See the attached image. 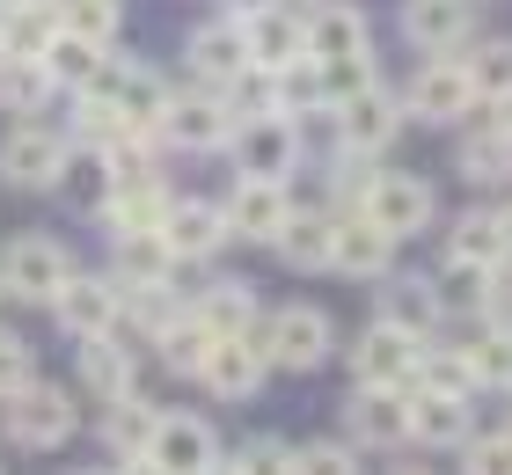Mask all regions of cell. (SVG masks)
<instances>
[{
	"mask_svg": "<svg viewBox=\"0 0 512 475\" xmlns=\"http://www.w3.org/2000/svg\"><path fill=\"white\" fill-rule=\"evenodd\" d=\"M476 439V395L410 388V446H469Z\"/></svg>",
	"mask_w": 512,
	"mask_h": 475,
	"instance_id": "44dd1931",
	"label": "cell"
},
{
	"mask_svg": "<svg viewBox=\"0 0 512 475\" xmlns=\"http://www.w3.org/2000/svg\"><path fill=\"white\" fill-rule=\"evenodd\" d=\"M330 242H337V212H286V227H278L271 256L286 271H330Z\"/></svg>",
	"mask_w": 512,
	"mask_h": 475,
	"instance_id": "4316f807",
	"label": "cell"
},
{
	"mask_svg": "<svg viewBox=\"0 0 512 475\" xmlns=\"http://www.w3.org/2000/svg\"><path fill=\"white\" fill-rule=\"evenodd\" d=\"M227 132H235V110H227L220 88H169V110H161V147L176 154H220Z\"/></svg>",
	"mask_w": 512,
	"mask_h": 475,
	"instance_id": "30bf717a",
	"label": "cell"
},
{
	"mask_svg": "<svg viewBox=\"0 0 512 475\" xmlns=\"http://www.w3.org/2000/svg\"><path fill=\"white\" fill-rule=\"evenodd\" d=\"M374 52V22H366V8H352V0H322V8L308 15V59L337 66V59H359Z\"/></svg>",
	"mask_w": 512,
	"mask_h": 475,
	"instance_id": "603a6c76",
	"label": "cell"
},
{
	"mask_svg": "<svg viewBox=\"0 0 512 475\" xmlns=\"http://www.w3.org/2000/svg\"><path fill=\"white\" fill-rule=\"evenodd\" d=\"M425 344L432 337H410V329H395V322H366L359 329V344H352V388H417V359H425Z\"/></svg>",
	"mask_w": 512,
	"mask_h": 475,
	"instance_id": "8fae6325",
	"label": "cell"
},
{
	"mask_svg": "<svg viewBox=\"0 0 512 475\" xmlns=\"http://www.w3.org/2000/svg\"><path fill=\"white\" fill-rule=\"evenodd\" d=\"M66 147H74V132L59 117H22L0 139V183L8 190H52L59 169H66Z\"/></svg>",
	"mask_w": 512,
	"mask_h": 475,
	"instance_id": "52a82bcc",
	"label": "cell"
},
{
	"mask_svg": "<svg viewBox=\"0 0 512 475\" xmlns=\"http://www.w3.org/2000/svg\"><path fill=\"white\" fill-rule=\"evenodd\" d=\"M227 461H235V475H293V446L271 439V432H256V439H242Z\"/></svg>",
	"mask_w": 512,
	"mask_h": 475,
	"instance_id": "ee69618b",
	"label": "cell"
},
{
	"mask_svg": "<svg viewBox=\"0 0 512 475\" xmlns=\"http://www.w3.org/2000/svg\"><path fill=\"white\" fill-rule=\"evenodd\" d=\"M147 461L161 475H205V468H220V439H213V424L191 417V410H161L154 432H147Z\"/></svg>",
	"mask_w": 512,
	"mask_h": 475,
	"instance_id": "4fadbf2b",
	"label": "cell"
},
{
	"mask_svg": "<svg viewBox=\"0 0 512 475\" xmlns=\"http://www.w3.org/2000/svg\"><path fill=\"white\" fill-rule=\"evenodd\" d=\"M242 30H249V66H264V74H278V66H293V59H308V15L286 8V0H271V8L242 15Z\"/></svg>",
	"mask_w": 512,
	"mask_h": 475,
	"instance_id": "ffe728a7",
	"label": "cell"
},
{
	"mask_svg": "<svg viewBox=\"0 0 512 475\" xmlns=\"http://www.w3.org/2000/svg\"><path fill=\"white\" fill-rule=\"evenodd\" d=\"M256 351L271 359V373H315L322 359L337 351V322L322 315V307L293 300V307H271V315H256Z\"/></svg>",
	"mask_w": 512,
	"mask_h": 475,
	"instance_id": "7a4b0ae2",
	"label": "cell"
},
{
	"mask_svg": "<svg viewBox=\"0 0 512 475\" xmlns=\"http://www.w3.org/2000/svg\"><path fill=\"white\" fill-rule=\"evenodd\" d=\"M256 8H271V0H220V15H256Z\"/></svg>",
	"mask_w": 512,
	"mask_h": 475,
	"instance_id": "f907efd6",
	"label": "cell"
},
{
	"mask_svg": "<svg viewBox=\"0 0 512 475\" xmlns=\"http://www.w3.org/2000/svg\"><path fill=\"white\" fill-rule=\"evenodd\" d=\"M461 66H469V81H476L483 103L512 95V37H476L469 52H461Z\"/></svg>",
	"mask_w": 512,
	"mask_h": 475,
	"instance_id": "ab89813d",
	"label": "cell"
},
{
	"mask_svg": "<svg viewBox=\"0 0 512 475\" xmlns=\"http://www.w3.org/2000/svg\"><path fill=\"white\" fill-rule=\"evenodd\" d=\"M59 30H74L88 44H118L125 37V0H59Z\"/></svg>",
	"mask_w": 512,
	"mask_h": 475,
	"instance_id": "60d3db41",
	"label": "cell"
},
{
	"mask_svg": "<svg viewBox=\"0 0 512 475\" xmlns=\"http://www.w3.org/2000/svg\"><path fill=\"white\" fill-rule=\"evenodd\" d=\"M388 475H432V468H388Z\"/></svg>",
	"mask_w": 512,
	"mask_h": 475,
	"instance_id": "11a10c76",
	"label": "cell"
},
{
	"mask_svg": "<svg viewBox=\"0 0 512 475\" xmlns=\"http://www.w3.org/2000/svg\"><path fill=\"white\" fill-rule=\"evenodd\" d=\"M461 475H512V424L505 432H476L461 446Z\"/></svg>",
	"mask_w": 512,
	"mask_h": 475,
	"instance_id": "f6af8a7d",
	"label": "cell"
},
{
	"mask_svg": "<svg viewBox=\"0 0 512 475\" xmlns=\"http://www.w3.org/2000/svg\"><path fill=\"white\" fill-rule=\"evenodd\" d=\"M476 110H483V95L469 81V66H461V52L425 59L403 88V117H417V125H461V117H476Z\"/></svg>",
	"mask_w": 512,
	"mask_h": 475,
	"instance_id": "9c48e42d",
	"label": "cell"
},
{
	"mask_svg": "<svg viewBox=\"0 0 512 475\" xmlns=\"http://www.w3.org/2000/svg\"><path fill=\"white\" fill-rule=\"evenodd\" d=\"M447 256H461V264H505L498 205H476V212H461V220H447Z\"/></svg>",
	"mask_w": 512,
	"mask_h": 475,
	"instance_id": "d590c367",
	"label": "cell"
},
{
	"mask_svg": "<svg viewBox=\"0 0 512 475\" xmlns=\"http://www.w3.org/2000/svg\"><path fill=\"white\" fill-rule=\"evenodd\" d=\"M154 402H147V388H139V395H118V402H103V424H96V432H103V454L110 461H132V454H147V432H154Z\"/></svg>",
	"mask_w": 512,
	"mask_h": 475,
	"instance_id": "1f68e13d",
	"label": "cell"
},
{
	"mask_svg": "<svg viewBox=\"0 0 512 475\" xmlns=\"http://www.w3.org/2000/svg\"><path fill=\"white\" fill-rule=\"evenodd\" d=\"M81 264H74V249L59 242V234H15L8 249H0V293L8 300H30V307H52V293L66 278H74Z\"/></svg>",
	"mask_w": 512,
	"mask_h": 475,
	"instance_id": "277c9868",
	"label": "cell"
},
{
	"mask_svg": "<svg viewBox=\"0 0 512 475\" xmlns=\"http://www.w3.org/2000/svg\"><path fill=\"white\" fill-rule=\"evenodd\" d=\"M432 285H439V307L447 315H483L491 307V285H498V264H461V256H447V264L432 271Z\"/></svg>",
	"mask_w": 512,
	"mask_h": 475,
	"instance_id": "e575fe53",
	"label": "cell"
},
{
	"mask_svg": "<svg viewBox=\"0 0 512 475\" xmlns=\"http://www.w3.org/2000/svg\"><path fill=\"white\" fill-rule=\"evenodd\" d=\"M0 424H8V439L22 446V454H52V446H66L81 432V402L59 388V380H22L15 395H0Z\"/></svg>",
	"mask_w": 512,
	"mask_h": 475,
	"instance_id": "6da1fadb",
	"label": "cell"
},
{
	"mask_svg": "<svg viewBox=\"0 0 512 475\" xmlns=\"http://www.w3.org/2000/svg\"><path fill=\"white\" fill-rule=\"evenodd\" d=\"M52 190H59V198L74 205V212H88V220H96L103 198H110V161H103L96 147H81V139H74V147H66V169H59Z\"/></svg>",
	"mask_w": 512,
	"mask_h": 475,
	"instance_id": "836d02e7",
	"label": "cell"
},
{
	"mask_svg": "<svg viewBox=\"0 0 512 475\" xmlns=\"http://www.w3.org/2000/svg\"><path fill=\"white\" fill-rule=\"evenodd\" d=\"M103 52H110V44H88V37H74V30H59V37H52V52H44V74H52L59 95H81L88 81H96Z\"/></svg>",
	"mask_w": 512,
	"mask_h": 475,
	"instance_id": "8d00e7d4",
	"label": "cell"
},
{
	"mask_svg": "<svg viewBox=\"0 0 512 475\" xmlns=\"http://www.w3.org/2000/svg\"><path fill=\"white\" fill-rule=\"evenodd\" d=\"M0 8H22V0H0Z\"/></svg>",
	"mask_w": 512,
	"mask_h": 475,
	"instance_id": "9f6ffc18",
	"label": "cell"
},
{
	"mask_svg": "<svg viewBox=\"0 0 512 475\" xmlns=\"http://www.w3.org/2000/svg\"><path fill=\"white\" fill-rule=\"evenodd\" d=\"M205 351H213V329H205V322L191 315V307H183V315H176V322L154 337V359L169 366V373H183V380L198 373V359H205Z\"/></svg>",
	"mask_w": 512,
	"mask_h": 475,
	"instance_id": "f35d334b",
	"label": "cell"
},
{
	"mask_svg": "<svg viewBox=\"0 0 512 475\" xmlns=\"http://www.w3.org/2000/svg\"><path fill=\"white\" fill-rule=\"evenodd\" d=\"M278 110H286V117H322V110H330V74H322V59L278 66Z\"/></svg>",
	"mask_w": 512,
	"mask_h": 475,
	"instance_id": "74e56055",
	"label": "cell"
},
{
	"mask_svg": "<svg viewBox=\"0 0 512 475\" xmlns=\"http://www.w3.org/2000/svg\"><path fill=\"white\" fill-rule=\"evenodd\" d=\"M191 315L213 329V337H249L264 307H256V285L249 278H213V271H205V285L191 293Z\"/></svg>",
	"mask_w": 512,
	"mask_h": 475,
	"instance_id": "cb8c5ba5",
	"label": "cell"
},
{
	"mask_svg": "<svg viewBox=\"0 0 512 475\" xmlns=\"http://www.w3.org/2000/svg\"><path fill=\"white\" fill-rule=\"evenodd\" d=\"M498 227H505V264H512V205H498Z\"/></svg>",
	"mask_w": 512,
	"mask_h": 475,
	"instance_id": "816d5d0a",
	"label": "cell"
},
{
	"mask_svg": "<svg viewBox=\"0 0 512 475\" xmlns=\"http://www.w3.org/2000/svg\"><path fill=\"white\" fill-rule=\"evenodd\" d=\"M322 74H330V103H344V95H359V88H381V66H374V52L337 59V66H322Z\"/></svg>",
	"mask_w": 512,
	"mask_h": 475,
	"instance_id": "bcb514c9",
	"label": "cell"
},
{
	"mask_svg": "<svg viewBox=\"0 0 512 475\" xmlns=\"http://www.w3.org/2000/svg\"><path fill=\"white\" fill-rule=\"evenodd\" d=\"M483 110H491V125H498V132L512 139V95H498V103H483Z\"/></svg>",
	"mask_w": 512,
	"mask_h": 475,
	"instance_id": "c3c4849f",
	"label": "cell"
},
{
	"mask_svg": "<svg viewBox=\"0 0 512 475\" xmlns=\"http://www.w3.org/2000/svg\"><path fill=\"white\" fill-rule=\"evenodd\" d=\"M52 103H59V88H52V74H44V59H0V110L15 117H52Z\"/></svg>",
	"mask_w": 512,
	"mask_h": 475,
	"instance_id": "d6a6232c",
	"label": "cell"
},
{
	"mask_svg": "<svg viewBox=\"0 0 512 475\" xmlns=\"http://www.w3.org/2000/svg\"><path fill=\"white\" fill-rule=\"evenodd\" d=\"M110 475H161V468H154L147 454H132V461H118V468H110Z\"/></svg>",
	"mask_w": 512,
	"mask_h": 475,
	"instance_id": "681fc988",
	"label": "cell"
},
{
	"mask_svg": "<svg viewBox=\"0 0 512 475\" xmlns=\"http://www.w3.org/2000/svg\"><path fill=\"white\" fill-rule=\"evenodd\" d=\"M227 154H235V176L286 183L300 161H308V139H300V117L271 110V117H235V132H227Z\"/></svg>",
	"mask_w": 512,
	"mask_h": 475,
	"instance_id": "5b68a950",
	"label": "cell"
},
{
	"mask_svg": "<svg viewBox=\"0 0 512 475\" xmlns=\"http://www.w3.org/2000/svg\"><path fill=\"white\" fill-rule=\"evenodd\" d=\"M403 132V95L388 88H359L330 103V154H352V161H381Z\"/></svg>",
	"mask_w": 512,
	"mask_h": 475,
	"instance_id": "8992f818",
	"label": "cell"
},
{
	"mask_svg": "<svg viewBox=\"0 0 512 475\" xmlns=\"http://www.w3.org/2000/svg\"><path fill=\"white\" fill-rule=\"evenodd\" d=\"M183 66H191V81L198 88H235L249 74V30H242V15H213V22H198L191 37H183Z\"/></svg>",
	"mask_w": 512,
	"mask_h": 475,
	"instance_id": "7c38bea8",
	"label": "cell"
},
{
	"mask_svg": "<svg viewBox=\"0 0 512 475\" xmlns=\"http://www.w3.org/2000/svg\"><path fill=\"white\" fill-rule=\"evenodd\" d=\"M37 373V359H30V344L15 337V329H0V395H15L22 380Z\"/></svg>",
	"mask_w": 512,
	"mask_h": 475,
	"instance_id": "7dc6e473",
	"label": "cell"
},
{
	"mask_svg": "<svg viewBox=\"0 0 512 475\" xmlns=\"http://www.w3.org/2000/svg\"><path fill=\"white\" fill-rule=\"evenodd\" d=\"M395 234H381L374 220H366L359 205H344L337 212V242H330V271H344V278H366V285H381L388 271H395Z\"/></svg>",
	"mask_w": 512,
	"mask_h": 475,
	"instance_id": "d6986e66",
	"label": "cell"
},
{
	"mask_svg": "<svg viewBox=\"0 0 512 475\" xmlns=\"http://www.w3.org/2000/svg\"><path fill=\"white\" fill-rule=\"evenodd\" d=\"M0 300H8V293H0Z\"/></svg>",
	"mask_w": 512,
	"mask_h": 475,
	"instance_id": "6f0895ef",
	"label": "cell"
},
{
	"mask_svg": "<svg viewBox=\"0 0 512 475\" xmlns=\"http://www.w3.org/2000/svg\"><path fill=\"white\" fill-rule=\"evenodd\" d=\"M374 315L410 329V337H439V322H447V307H439V285L432 278H410V271H388L381 293H374Z\"/></svg>",
	"mask_w": 512,
	"mask_h": 475,
	"instance_id": "7402d4cb",
	"label": "cell"
},
{
	"mask_svg": "<svg viewBox=\"0 0 512 475\" xmlns=\"http://www.w3.org/2000/svg\"><path fill=\"white\" fill-rule=\"evenodd\" d=\"M59 37V0H22L0 8V59H44Z\"/></svg>",
	"mask_w": 512,
	"mask_h": 475,
	"instance_id": "f546056e",
	"label": "cell"
},
{
	"mask_svg": "<svg viewBox=\"0 0 512 475\" xmlns=\"http://www.w3.org/2000/svg\"><path fill=\"white\" fill-rule=\"evenodd\" d=\"M286 8H300V15H315V8H322V0H286Z\"/></svg>",
	"mask_w": 512,
	"mask_h": 475,
	"instance_id": "f5cc1de1",
	"label": "cell"
},
{
	"mask_svg": "<svg viewBox=\"0 0 512 475\" xmlns=\"http://www.w3.org/2000/svg\"><path fill=\"white\" fill-rule=\"evenodd\" d=\"M176 256L161 234H110V278L125 285V293H139V285H169Z\"/></svg>",
	"mask_w": 512,
	"mask_h": 475,
	"instance_id": "f1b7e54d",
	"label": "cell"
},
{
	"mask_svg": "<svg viewBox=\"0 0 512 475\" xmlns=\"http://www.w3.org/2000/svg\"><path fill=\"white\" fill-rule=\"evenodd\" d=\"M220 212H227V234H235V242L271 249V242H278V227H286V212H293V198H286V183L235 176V183H227V198H220Z\"/></svg>",
	"mask_w": 512,
	"mask_h": 475,
	"instance_id": "5bb4252c",
	"label": "cell"
},
{
	"mask_svg": "<svg viewBox=\"0 0 512 475\" xmlns=\"http://www.w3.org/2000/svg\"><path fill=\"white\" fill-rule=\"evenodd\" d=\"M161 242H169L176 264H213L235 234H227L220 198H169V212H161Z\"/></svg>",
	"mask_w": 512,
	"mask_h": 475,
	"instance_id": "e0dca14e",
	"label": "cell"
},
{
	"mask_svg": "<svg viewBox=\"0 0 512 475\" xmlns=\"http://www.w3.org/2000/svg\"><path fill=\"white\" fill-rule=\"evenodd\" d=\"M169 198H176L169 183H110V198H103L96 220H103L110 234H161V212H169Z\"/></svg>",
	"mask_w": 512,
	"mask_h": 475,
	"instance_id": "83f0119b",
	"label": "cell"
},
{
	"mask_svg": "<svg viewBox=\"0 0 512 475\" xmlns=\"http://www.w3.org/2000/svg\"><path fill=\"white\" fill-rule=\"evenodd\" d=\"M191 380H198L205 395H220V402H249L271 380V359L256 351V337H213V351L198 359Z\"/></svg>",
	"mask_w": 512,
	"mask_h": 475,
	"instance_id": "ac0fdd59",
	"label": "cell"
},
{
	"mask_svg": "<svg viewBox=\"0 0 512 475\" xmlns=\"http://www.w3.org/2000/svg\"><path fill=\"white\" fill-rule=\"evenodd\" d=\"M461 351H469V373H476V395H512V329L498 322H469V337H461Z\"/></svg>",
	"mask_w": 512,
	"mask_h": 475,
	"instance_id": "4dcf8cb0",
	"label": "cell"
},
{
	"mask_svg": "<svg viewBox=\"0 0 512 475\" xmlns=\"http://www.w3.org/2000/svg\"><path fill=\"white\" fill-rule=\"evenodd\" d=\"M344 439L359 454H395L410 439V395L403 388H352L344 402Z\"/></svg>",
	"mask_w": 512,
	"mask_h": 475,
	"instance_id": "9a60e30c",
	"label": "cell"
},
{
	"mask_svg": "<svg viewBox=\"0 0 512 475\" xmlns=\"http://www.w3.org/2000/svg\"><path fill=\"white\" fill-rule=\"evenodd\" d=\"M476 15H483V0H403V37L425 59H447L476 44Z\"/></svg>",
	"mask_w": 512,
	"mask_h": 475,
	"instance_id": "2e32d148",
	"label": "cell"
},
{
	"mask_svg": "<svg viewBox=\"0 0 512 475\" xmlns=\"http://www.w3.org/2000/svg\"><path fill=\"white\" fill-rule=\"evenodd\" d=\"M293 475H359V446L352 439H308V446H293Z\"/></svg>",
	"mask_w": 512,
	"mask_h": 475,
	"instance_id": "7bdbcfd3",
	"label": "cell"
},
{
	"mask_svg": "<svg viewBox=\"0 0 512 475\" xmlns=\"http://www.w3.org/2000/svg\"><path fill=\"white\" fill-rule=\"evenodd\" d=\"M52 322L74 344H88V337H125V285L110 278V271H74L52 293Z\"/></svg>",
	"mask_w": 512,
	"mask_h": 475,
	"instance_id": "ba28073f",
	"label": "cell"
},
{
	"mask_svg": "<svg viewBox=\"0 0 512 475\" xmlns=\"http://www.w3.org/2000/svg\"><path fill=\"white\" fill-rule=\"evenodd\" d=\"M359 212H366L381 234L410 242V234H425V227L439 220V190H432V176L381 169V161H374V176H366V190H359Z\"/></svg>",
	"mask_w": 512,
	"mask_h": 475,
	"instance_id": "3957f363",
	"label": "cell"
},
{
	"mask_svg": "<svg viewBox=\"0 0 512 475\" xmlns=\"http://www.w3.org/2000/svg\"><path fill=\"white\" fill-rule=\"evenodd\" d=\"M74 366H81V388L96 395V410L118 395H139V351H125V337H88Z\"/></svg>",
	"mask_w": 512,
	"mask_h": 475,
	"instance_id": "484cf974",
	"label": "cell"
},
{
	"mask_svg": "<svg viewBox=\"0 0 512 475\" xmlns=\"http://www.w3.org/2000/svg\"><path fill=\"white\" fill-rule=\"evenodd\" d=\"M66 475H110V468H66Z\"/></svg>",
	"mask_w": 512,
	"mask_h": 475,
	"instance_id": "db71d44e",
	"label": "cell"
},
{
	"mask_svg": "<svg viewBox=\"0 0 512 475\" xmlns=\"http://www.w3.org/2000/svg\"><path fill=\"white\" fill-rule=\"evenodd\" d=\"M454 161H461V176H469V183H483V190H498V183H512V139H505V132L491 125V110L461 117Z\"/></svg>",
	"mask_w": 512,
	"mask_h": 475,
	"instance_id": "d4e9b609",
	"label": "cell"
},
{
	"mask_svg": "<svg viewBox=\"0 0 512 475\" xmlns=\"http://www.w3.org/2000/svg\"><path fill=\"white\" fill-rule=\"evenodd\" d=\"M103 161H110V183H161V139H154V132L110 139Z\"/></svg>",
	"mask_w": 512,
	"mask_h": 475,
	"instance_id": "b9f144b4",
	"label": "cell"
}]
</instances>
